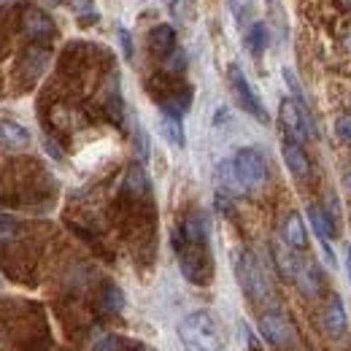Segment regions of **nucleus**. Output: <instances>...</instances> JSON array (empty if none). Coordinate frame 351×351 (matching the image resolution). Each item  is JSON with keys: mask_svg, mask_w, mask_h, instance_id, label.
<instances>
[{"mask_svg": "<svg viewBox=\"0 0 351 351\" xmlns=\"http://www.w3.org/2000/svg\"><path fill=\"white\" fill-rule=\"evenodd\" d=\"M346 263H349V276H351V249H346Z\"/></svg>", "mask_w": 351, "mask_h": 351, "instance_id": "obj_30", "label": "nucleus"}, {"mask_svg": "<svg viewBox=\"0 0 351 351\" xmlns=\"http://www.w3.org/2000/svg\"><path fill=\"white\" fill-rule=\"evenodd\" d=\"M165 60H168V68H173V71L184 68V51H173V54H168Z\"/></svg>", "mask_w": 351, "mask_h": 351, "instance_id": "obj_26", "label": "nucleus"}, {"mask_svg": "<svg viewBox=\"0 0 351 351\" xmlns=\"http://www.w3.org/2000/svg\"><path fill=\"white\" fill-rule=\"evenodd\" d=\"M322 324H324L327 335L335 338V341L346 335V327H349V322H346V308H343V300H341L338 295H332V298L327 300V306L322 311Z\"/></svg>", "mask_w": 351, "mask_h": 351, "instance_id": "obj_8", "label": "nucleus"}, {"mask_svg": "<svg viewBox=\"0 0 351 351\" xmlns=\"http://www.w3.org/2000/svg\"><path fill=\"white\" fill-rule=\"evenodd\" d=\"M260 332H263L265 341L270 346H276V349H287L295 341V324L281 311H265L260 316Z\"/></svg>", "mask_w": 351, "mask_h": 351, "instance_id": "obj_6", "label": "nucleus"}, {"mask_svg": "<svg viewBox=\"0 0 351 351\" xmlns=\"http://www.w3.org/2000/svg\"><path fill=\"white\" fill-rule=\"evenodd\" d=\"M22 30L33 41H46L54 36V22L46 16L41 8H27L22 14Z\"/></svg>", "mask_w": 351, "mask_h": 351, "instance_id": "obj_9", "label": "nucleus"}, {"mask_svg": "<svg viewBox=\"0 0 351 351\" xmlns=\"http://www.w3.org/2000/svg\"><path fill=\"white\" fill-rule=\"evenodd\" d=\"M295 281H298V287H300L306 295H316L319 287H322V273H319V267L313 263H300Z\"/></svg>", "mask_w": 351, "mask_h": 351, "instance_id": "obj_15", "label": "nucleus"}, {"mask_svg": "<svg viewBox=\"0 0 351 351\" xmlns=\"http://www.w3.org/2000/svg\"><path fill=\"white\" fill-rule=\"evenodd\" d=\"M281 154H284V162H287L289 173L295 178H308L311 176V160H308V154L303 152V146L298 141L287 138L284 146H281Z\"/></svg>", "mask_w": 351, "mask_h": 351, "instance_id": "obj_10", "label": "nucleus"}, {"mask_svg": "<svg viewBox=\"0 0 351 351\" xmlns=\"http://www.w3.org/2000/svg\"><path fill=\"white\" fill-rule=\"evenodd\" d=\"M0 146L8 152H22L30 146V132L25 130L19 122L0 119Z\"/></svg>", "mask_w": 351, "mask_h": 351, "instance_id": "obj_11", "label": "nucleus"}, {"mask_svg": "<svg viewBox=\"0 0 351 351\" xmlns=\"http://www.w3.org/2000/svg\"><path fill=\"white\" fill-rule=\"evenodd\" d=\"M278 117H281V125H284V130H287V135H289L292 141L306 143V141H313V138H316V128H313V122H311V117H308L303 100H298V97H284V100H281V108H278Z\"/></svg>", "mask_w": 351, "mask_h": 351, "instance_id": "obj_4", "label": "nucleus"}, {"mask_svg": "<svg viewBox=\"0 0 351 351\" xmlns=\"http://www.w3.org/2000/svg\"><path fill=\"white\" fill-rule=\"evenodd\" d=\"M14 235H16V224L8 219V217H0V241L14 238Z\"/></svg>", "mask_w": 351, "mask_h": 351, "instance_id": "obj_24", "label": "nucleus"}, {"mask_svg": "<svg viewBox=\"0 0 351 351\" xmlns=\"http://www.w3.org/2000/svg\"><path fill=\"white\" fill-rule=\"evenodd\" d=\"M232 162V173L238 178L241 189H260L267 178V162H265L263 152L257 149H238Z\"/></svg>", "mask_w": 351, "mask_h": 351, "instance_id": "obj_3", "label": "nucleus"}, {"mask_svg": "<svg viewBox=\"0 0 351 351\" xmlns=\"http://www.w3.org/2000/svg\"><path fill=\"white\" fill-rule=\"evenodd\" d=\"M168 3H173V0H168Z\"/></svg>", "mask_w": 351, "mask_h": 351, "instance_id": "obj_33", "label": "nucleus"}, {"mask_svg": "<svg viewBox=\"0 0 351 351\" xmlns=\"http://www.w3.org/2000/svg\"><path fill=\"white\" fill-rule=\"evenodd\" d=\"M246 46H249L252 54H263L265 51V46H267V27H265L263 22H254L252 25V30L246 36Z\"/></svg>", "mask_w": 351, "mask_h": 351, "instance_id": "obj_19", "label": "nucleus"}, {"mask_svg": "<svg viewBox=\"0 0 351 351\" xmlns=\"http://www.w3.org/2000/svg\"><path fill=\"white\" fill-rule=\"evenodd\" d=\"M106 111L111 114L114 122H122V97H119V92H111V95H108V100H106Z\"/></svg>", "mask_w": 351, "mask_h": 351, "instance_id": "obj_21", "label": "nucleus"}, {"mask_svg": "<svg viewBox=\"0 0 351 351\" xmlns=\"http://www.w3.org/2000/svg\"><path fill=\"white\" fill-rule=\"evenodd\" d=\"M273 254H276V265H278V270L287 276V278H295L298 276V267H300V263H298V257L287 249V246H281V243H276L273 246Z\"/></svg>", "mask_w": 351, "mask_h": 351, "instance_id": "obj_17", "label": "nucleus"}, {"mask_svg": "<svg viewBox=\"0 0 351 351\" xmlns=\"http://www.w3.org/2000/svg\"><path fill=\"white\" fill-rule=\"evenodd\" d=\"M149 49L157 54V57H168L176 51V30L171 25H157L152 33H149Z\"/></svg>", "mask_w": 351, "mask_h": 351, "instance_id": "obj_13", "label": "nucleus"}, {"mask_svg": "<svg viewBox=\"0 0 351 351\" xmlns=\"http://www.w3.org/2000/svg\"><path fill=\"white\" fill-rule=\"evenodd\" d=\"M281 235H284V243L289 249H306L308 246V235H306V224L300 219V214H287V219L281 224Z\"/></svg>", "mask_w": 351, "mask_h": 351, "instance_id": "obj_12", "label": "nucleus"}, {"mask_svg": "<svg viewBox=\"0 0 351 351\" xmlns=\"http://www.w3.org/2000/svg\"><path fill=\"white\" fill-rule=\"evenodd\" d=\"M135 143H138V154H141V160H146L149 157V143H146V132L141 130H135Z\"/></svg>", "mask_w": 351, "mask_h": 351, "instance_id": "obj_25", "label": "nucleus"}, {"mask_svg": "<svg viewBox=\"0 0 351 351\" xmlns=\"http://www.w3.org/2000/svg\"><path fill=\"white\" fill-rule=\"evenodd\" d=\"M125 186L130 189L132 195H146L149 192V178H146V173H143V168H130L128 171V178H125Z\"/></svg>", "mask_w": 351, "mask_h": 351, "instance_id": "obj_20", "label": "nucleus"}, {"mask_svg": "<svg viewBox=\"0 0 351 351\" xmlns=\"http://www.w3.org/2000/svg\"><path fill=\"white\" fill-rule=\"evenodd\" d=\"M160 130H162V135H165V138L173 143L176 149H184V128H181V117H173V114L162 111Z\"/></svg>", "mask_w": 351, "mask_h": 351, "instance_id": "obj_16", "label": "nucleus"}, {"mask_svg": "<svg viewBox=\"0 0 351 351\" xmlns=\"http://www.w3.org/2000/svg\"><path fill=\"white\" fill-rule=\"evenodd\" d=\"M343 5H349V8H351V0H343Z\"/></svg>", "mask_w": 351, "mask_h": 351, "instance_id": "obj_32", "label": "nucleus"}, {"mask_svg": "<svg viewBox=\"0 0 351 351\" xmlns=\"http://www.w3.org/2000/svg\"><path fill=\"white\" fill-rule=\"evenodd\" d=\"M119 338H114V335H106V338H100L97 343H95V349L92 351H119Z\"/></svg>", "mask_w": 351, "mask_h": 351, "instance_id": "obj_23", "label": "nucleus"}, {"mask_svg": "<svg viewBox=\"0 0 351 351\" xmlns=\"http://www.w3.org/2000/svg\"><path fill=\"white\" fill-rule=\"evenodd\" d=\"M235 270H238V281L243 287V292L257 300V303H267L273 295H270V284L265 278V270L260 267V263L252 257V254H241L238 263H235Z\"/></svg>", "mask_w": 351, "mask_h": 351, "instance_id": "obj_5", "label": "nucleus"}, {"mask_svg": "<svg viewBox=\"0 0 351 351\" xmlns=\"http://www.w3.org/2000/svg\"><path fill=\"white\" fill-rule=\"evenodd\" d=\"M176 254H178V267L186 281L192 284H206L211 278V257H208V243L200 241H186L176 235Z\"/></svg>", "mask_w": 351, "mask_h": 351, "instance_id": "obj_2", "label": "nucleus"}, {"mask_svg": "<svg viewBox=\"0 0 351 351\" xmlns=\"http://www.w3.org/2000/svg\"><path fill=\"white\" fill-rule=\"evenodd\" d=\"M178 335L192 351H221L224 335H221L219 319L211 311H192L178 324Z\"/></svg>", "mask_w": 351, "mask_h": 351, "instance_id": "obj_1", "label": "nucleus"}, {"mask_svg": "<svg viewBox=\"0 0 351 351\" xmlns=\"http://www.w3.org/2000/svg\"><path fill=\"white\" fill-rule=\"evenodd\" d=\"M343 46H346V49L351 51V25L346 27V33H343Z\"/></svg>", "mask_w": 351, "mask_h": 351, "instance_id": "obj_29", "label": "nucleus"}, {"mask_svg": "<svg viewBox=\"0 0 351 351\" xmlns=\"http://www.w3.org/2000/svg\"><path fill=\"white\" fill-rule=\"evenodd\" d=\"M230 8H232V14L241 19V16H243V11L249 8V0H230Z\"/></svg>", "mask_w": 351, "mask_h": 351, "instance_id": "obj_28", "label": "nucleus"}, {"mask_svg": "<svg viewBox=\"0 0 351 351\" xmlns=\"http://www.w3.org/2000/svg\"><path fill=\"white\" fill-rule=\"evenodd\" d=\"M308 221H311V227L316 230V235L322 241H327V238L335 235V221H332V217L322 206H308Z\"/></svg>", "mask_w": 351, "mask_h": 351, "instance_id": "obj_14", "label": "nucleus"}, {"mask_svg": "<svg viewBox=\"0 0 351 351\" xmlns=\"http://www.w3.org/2000/svg\"><path fill=\"white\" fill-rule=\"evenodd\" d=\"M119 38H122V46H125V57L132 60V44H130V33L125 27H119Z\"/></svg>", "mask_w": 351, "mask_h": 351, "instance_id": "obj_27", "label": "nucleus"}, {"mask_svg": "<svg viewBox=\"0 0 351 351\" xmlns=\"http://www.w3.org/2000/svg\"><path fill=\"white\" fill-rule=\"evenodd\" d=\"M227 76H230V89H232V95H235V100H238V106L246 111V114H252V117H257L260 122H267V114H265L263 103H260V97H257V92L252 89V84L246 82V76H243V71L238 68V65H230V71H227Z\"/></svg>", "mask_w": 351, "mask_h": 351, "instance_id": "obj_7", "label": "nucleus"}, {"mask_svg": "<svg viewBox=\"0 0 351 351\" xmlns=\"http://www.w3.org/2000/svg\"><path fill=\"white\" fill-rule=\"evenodd\" d=\"M335 135H338V141L351 146V117H338L335 119Z\"/></svg>", "mask_w": 351, "mask_h": 351, "instance_id": "obj_22", "label": "nucleus"}, {"mask_svg": "<svg viewBox=\"0 0 351 351\" xmlns=\"http://www.w3.org/2000/svg\"><path fill=\"white\" fill-rule=\"evenodd\" d=\"M346 186H349V189H351V171H349V173H346Z\"/></svg>", "mask_w": 351, "mask_h": 351, "instance_id": "obj_31", "label": "nucleus"}, {"mask_svg": "<svg viewBox=\"0 0 351 351\" xmlns=\"http://www.w3.org/2000/svg\"><path fill=\"white\" fill-rule=\"evenodd\" d=\"M100 306H103V311H108V313H119V311L125 308V295H122V289L114 287V284H108V287L103 289V295H100Z\"/></svg>", "mask_w": 351, "mask_h": 351, "instance_id": "obj_18", "label": "nucleus"}]
</instances>
